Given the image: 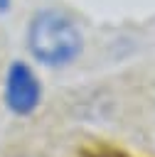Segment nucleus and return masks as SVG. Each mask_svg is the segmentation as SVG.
Instances as JSON below:
<instances>
[{"instance_id":"f257e3e1","label":"nucleus","mask_w":155,"mask_h":157,"mask_svg":"<svg viewBox=\"0 0 155 157\" xmlns=\"http://www.w3.org/2000/svg\"><path fill=\"white\" fill-rule=\"evenodd\" d=\"M84 47L81 29L76 22L54 7L37 10L27 25V49L44 66L71 64Z\"/></svg>"},{"instance_id":"f03ea898","label":"nucleus","mask_w":155,"mask_h":157,"mask_svg":"<svg viewBox=\"0 0 155 157\" xmlns=\"http://www.w3.org/2000/svg\"><path fill=\"white\" fill-rule=\"evenodd\" d=\"M42 98V86L37 74L25 64V61H12L5 76V101L12 113L27 115L39 105Z\"/></svg>"},{"instance_id":"7ed1b4c3","label":"nucleus","mask_w":155,"mask_h":157,"mask_svg":"<svg viewBox=\"0 0 155 157\" xmlns=\"http://www.w3.org/2000/svg\"><path fill=\"white\" fill-rule=\"evenodd\" d=\"M10 2H12V0H0V12H5V10H10Z\"/></svg>"}]
</instances>
